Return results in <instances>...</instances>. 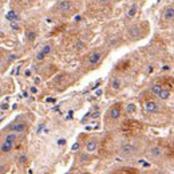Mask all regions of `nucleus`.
Wrapping results in <instances>:
<instances>
[{"instance_id": "nucleus-3", "label": "nucleus", "mask_w": 174, "mask_h": 174, "mask_svg": "<svg viewBox=\"0 0 174 174\" xmlns=\"http://www.w3.org/2000/svg\"><path fill=\"white\" fill-rule=\"evenodd\" d=\"M103 58V52L102 51H94L89 55V64L90 66H97L98 63Z\"/></svg>"}, {"instance_id": "nucleus-5", "label": "nucleus", "mask_w": 174, "mask_h": 174, "mask_svg": "<svg viewBox=\"0 0 174 174\" xmlns=\"http://www.w3.org/2000/svg\"><path fill=\"white\" fill-rule=\"evenodd\" d=\"M8 130L12 133H26L27 131V125L24 122H16V123H12Z\"/></svg>"}, {"instance_id": "nucleus-17", "label": "nucleus", "mask_w": 174, "mask_h": 174, "mask_svg": "<svg viewBox=\"0 0 174 174\" xmlns=\"http://www.w3.org/2000/svg\"><path fill=\"white\" fill-rule=\"evenodd\" d=\"M40 51H42L44 55H48L51 51H52V46H51V44H44V47H43Z\"/></svg>"}, {"instance_id": "nucleus-32", "label": "nucleus", "mask_w": 174, "mask_h": 174, "mask_svg": "<svg viewBox=\"0 0 174 174\" xmlns=\"http://www.w3.org/2000/svg\"><path fill=\"white\" fill-rule=\"evenodd\" d=\"M169 68H170L169 66H163V67H162V70H169Z\"/></svg>"}, {"instance_id": "nucleus-12", "label": "nucleus", "mask_w": 174, "mask_h": 174, "mask_svg": "<svg viewBox=\"0 0 174 174\" xmlns=\"http://www.w3.org/2000/svg\"><path fill=\"white\" fill-rule=\"evenodd\" d=\"M161 154H162V150H161V147H158V146L153 147L150 150V155L153 158H158V157H161Z\"/></svg>"}, {"instance_id": "nucleus-31", "label": "nucleus", "mask_w": 174, "mask_h": 174, "mask_svg": "<svg viewBox=\"0 0 174 174\" xmlns=\"http://www.w3.org/2000/svg\"><path fill=\"white\" fill-rule=\"evenodd\" d=\"M12 28H14V30H16V28H19V26H16V24L14 23V24H12Z\"/></svg>"}, {"instance_id": "nucleus-27", "label": "nucleus", "mask_w": 174, "mask_h": 174, "mask_svg": "<svg viewBox=\"0 0 174 174\" xmlns=\"http://www.w3.org/2000/svg\"><path fill=\"white\" fill-rule=\"evenodd\" d=\"M99 116V111H95L94 114H91V118H98Z\"/></svg>"}, {"instance_id": "nucleus-14", "label": "nucleus", "mask_w": 174, "mask_h": 174, "mask_svg": "<svg viewBox=\"0 0 174 174\" xmlns=\"http://www.w3.org/2000/svg\"><path fill=\"white\" fill-rule=\"evenodd\" d=\"M137 9H138V7H137V4H133L131 8L127 11V18H134L137 14Z\"/></svg>"}, {"instance_id": "nucleus-22", "label": "nucleus", "mask_w": 174, "mask_h": 174, "mask_svg": "<svg viewBox=\"0 0 174 174\" xmlns=\"http://www.w3.org/2000/svg\"><path fill=\"white\" fill-rule=\"evenodd\" d=\"M78 149H79V143H74V145H72V147H71V150H74V151H75V150H78Z\"/></svg>"}, {"instance_id": "nucleus-18", "label": "nucleus", "mask_w": 174, "mask_h": 174, "mask_svg": "<svg viewBox=\"0 0 174 174\" xmlns=\"http://www.w3.org/2000/svg\"><path fill=\"white\" fill-rule=\"evenodd\" d=\"M35 38H36V32L35 31H28L27 32V40L28 42H34Z\"/></svg>"}, {"instance_id": "nucleus-10", "label": "nucleus", "mask_w": 174, "mask_h": 174, "mask_svg": "<svg viewBox=\"0 0 174 174\" xmlns=\"http://www.w3.org/2000/svg\"><path fill=\"white\" fill-rule=\"evenodd\" d=\"M129 35H130V38L131 39L138 38L139 35H141V30H139L138 26H133V27L129 30Z\"/></svg>"}, {"instance_id": "nucleus-24", "label": "nucleus", "mask_w": 174, "mask_h": 174, "mask_svg": "<svg viewBox=\"0 0 174 174\" xmlns=\"http://www.w3.org/2000/svg\"><path fill=\"white\" fill-rule=\"evenodd\" d=\"M30 91H31L32 94H36V93H38V89H36V87H35V86H32L31 89H30Z\"/></svg>"}, {"instance_id": "nucleus-13", "label": "nucleus", "mask_w": 174, "mask_h": 174, "mask_svg": "<svg viewBox=\"0 0 174 174\" xmlns=\"http://www.w3.org/2000/svg\"><path fill=\"white\" fill-rule=\"evenodd\" d=\"M5 18H7V20H11V22H14V20L19 19V15H18L15 11H9L7 15H5Z\"/></svg>"}, {"instance_id": "nucleus-19", "label": "nucleus", "mask_w": 174, "mask_h": 174, "mask_svg": "<svg viewBox=\"0 0 174 174\" xmlns=\"http://www.w3.org/2000/svg\"><path fill=\"white\" fill-rule=\"evenodd\" d=\"M137 110V106L134 103H130V104H127V107H126V111L129 112V114H133V112Z\"/></svg>"}, {"instance_id": "nucleus-7", "label": "nucleus", "mask_w": 174, "mask_h": 174, "mask_svg": "<svg viewBox=\"0 0 174 174\" xmlns=\"http://www.w3.org/2000/svg\"><path fill=\"white\" fill-rule=\"evenodd\" d=\"M58 8L62 12H68V11H71V8H72V3H71L70 0H63V1H60V3L58 4Z\"/></svg>"}, {"instance_id": "nucleus-25", "label": "nucleus", "mask_w": 174, "mask_h": 174, "mask_svg": "<svg viewBox=\"0 0 174 174\" xmlns=\"http://www.w3.org/2000/svg\"><path fill=\"white\" fill-rule=\"evenodd\" d=\"M87 159H89V157H87V155H81V161H82V162H86Z\"/></svg>"}, {"instance_id": "nucleus-8", "label": "nucleus", "mask_w": 174, "mask_h": 174, "mask_svg": "<svg viewBox=\"0 0 174 174\" xmlns=\"http://www.w3.org/2000/svg\"><path fill=\"white\" fill-rule=\"evenodd\" d=\"M97 149H98L97 139H90L89 142L86 143V150L89 151V153H94V151H97Z\"/></svg>"}, {"instance_id": "nucleus-20", "label": "nucleus", "mask_w": 174, "mask_h": 174, "mask_svg": "<svg viewBox=\"0 0 174 174\" xmlns=\"http://www.w3.org/2000/svg\"><path fill=\"white\" fill-rule=\"evenodd\" d=\"M44 58H46V55L43 54L42 51H39L38 54H36V59H38V60H43Z\"/></svg>"}, {"instance_id": "nucleus-9", "label": "nucleus", "mask_w": 174, "mask_h": 174, "mask_svg": "<svg viewBox=\"0 0 174 174\" xmlns=\"http://www.w3.org/2000/svg\"><path fill=\"white\" fill-rule=\"evenodd\" d=\"M174 18V8L173 5H169V7L165 9V19L167 20V22H171Z\"/></svg>"}, {"instance_id": "nucleus-29", "label": "nucleus", "mask_w": 174, "mask_h": 174, "mask_svg": "<svg viewBox=\"0 0 174 174\" xmlns=\"http://www.w3.org/2000/svg\"><path fill=\"white\" fill-rule=\"evenodd\" d=\"M7 108H8V104H7V103H3V104H1V110H7Z\"/></svg>"}, {"instance_id": "nucleus-26", "label": "nucleus", "mask_w": 174, "mask_h": 174, "mask_svg": "<svg viewBox=\"0 0 174 174\" xmlns=\"http://www.w3.org/2000/svg\"><path fill=\"white\" fill-rule=\"evenodd\" d=\"M26 161H27V158H26L24 155H22V157H20V158H19V162H22V163H24V162H26Z\"/></svg>"}, {"instance_id": "nucleus-2", "label": "nucleus", "mask_w": 174, "mask_h": 174, "mask_svg": "<svg viewBox=\"0 0 174 174\" xmlns=\"http://www.w3.org/2000/svg\"><path fill=\"white\" fill-rule=\"evenodd\" d=\"M135 153H137V147L133 143H123L121 146V154L125 155V157H130V155L135 154Z\"/></svg>"}, {"instance_id": "nucleus-6", "label": "nucleus", "mask_w": 174, "mask_h": 174, "mask_svg": "<svg viewBox=\"0 0 174 174\" xmlns=\"http://www.w3.org/2000/svg\"><path fill=\"white\" fill-rule=\"evenodd\" d=\"M108 115L111 119H118L121 116V106L119 104H115V106H112L110 108V111H108Z\"/></svg>"}, {"instance_id": "nucleus-11", "label": "nucleus", "mask_w": 174, "mask_h": 174, "mask_svg": "<svg viewBox=\"0 0 174 174\" xmlns=\"http://www.w3.org/2000/svg\"><path fill=\"white\" fill-rule=\"evenodd\" d=\"M158 97L162 99V101H167L169 99V97H170V90L166 89V87H163L162 90H161V93L158 94Z\"/></svg>"}, {"instance_id": "nucleus-23", "label": "nucleus", "mask_w": 174, "mask_h": 174, "mask_svg": "<svg viewBox=\"0 0 174 174\" xmlns=\"http://www.w3.org/2000/svg\"><path fill=\"white\" fill-rule=\"evenodd\" d=\"M77 47H78V48H83V47H85V43H83V42H78Z\"/></svg>"}, {"instance_id": "nucleus-21", "label": "nucleus", "mask_w": 174, "mask_h": 174, "mask_svg": "<svg viewBox=\"0 0 174 174\" xmlns=\"http://www.w3.org/2000/svg\"><path fill=\"white\" fill-rule=\"evenodd\" d=\"M58 145H59V146H60V145H62V146H63V145H66V139H64V138L59 139V141H58Z\"/></svg>"}, {"instance_id": "nucleus-16", "label": "nucleus", "mask_w": 174, "mask_h": 174, "mask_svg": "<svg viewBox=\"0 0 174 174\" xmlns=\"http://www.w3.org/2000/svg\"><path fill=\"white\" fill-rule=\"evenodd\" d=\"M111 87H112L114 90H119V89H121V81L118 79V78H114V79H112Z\"/></svg>"}, {"instance_id": "nucleus-1", "label": "nucleus", "mask_w": 174, "mask_h": 174, "mask_svg": "<svg viewBox=\"0 0 174 174\" xmlns=\"http://www.w3.org/2000/svg\"><path fill=\"white\" fill-rule=\"evenodd\" d=\"M16 139H18V137H16L15 133L8 134V135L5 137V139H4L3 145L0 146V150H1V153H9V151L14 149V145H15Z\"/></svg>"}, {"instance_id": "nucleus-4", "label": "nucleus", "mask_w": 174, "mask_h": 174, "mask_svg": "<svg viewBox=\"0 0 174 174\" xmlns=\"http://www.w3.org/2000/svg\"><path fill=\"white\" fill-rule=\"evenodd\" d=\"M143 108L146 112H150V114H155L159 111V106L154 101H146L143 103Z\"/></svg>"}, {"instance_id": "nucleus-28", "label": "nucleus", "mask_w": 174, "mask_h": 174, "mask_svg": "<svg viewBox=\"0 0 174 174\" xmlns=\"http://www.w3.org/2000/svg\"><path fill=\"white\" fill-rule=\"evenodd\" d=\"M98 3H101V4H106V3H108L110 0H97Z\"/></svg>"}, {"instance_id": "nucleus-30", "label": "nucleus", "mask_w": 174, "mask_h": 174, "mask_svg": "<svg viewBox=\"0 0 174 174\" xmlns=\"http://www.w3.org/2000/svg\"><path fill=\"white\" fill-rule=\"evenodd\" d=\"M30 75H31V70H27L26 71V77H30Z\"/></svg>"}, {"instance_id": "nucleus-15", "label": "nucleus", "mask_w": 174, "mask_h": 174, "mask_svg": "<svg viewBox=\"0 0 174 174\" xmlns=\"http://www.w3.org/2000/svg\"><path fill=\"white\" fill-rule=\"evenodd\" d=\"M162 89H163V87L161 85H153L150 90H151V93L154 94V95H158V94L161 93V90H162Z\"/></svg>"}]
</instances>
